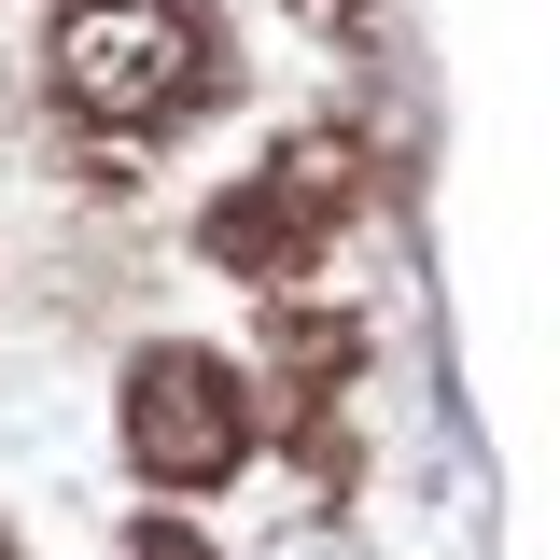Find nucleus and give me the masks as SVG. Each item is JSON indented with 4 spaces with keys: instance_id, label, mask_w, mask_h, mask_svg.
Here are the masks:
<instances>
[{
    "instance_id": "obj_4",
    "label": "nucleus",
    "mask_w": 560,
    "mask_h": 560,
    "mask_svg": "<svg viewBox=\"0 0 560 560\" xmlns=\"http://www.w3.org/2000/svg\"><path fill=\"white\" fill-rule=\"evenodd\" d=\"M350 364H364V323H337V308H308V294H280L267 308V378L294 393V407H323Z\"/></svg>"
},
{
    "instance_id": "obj_2",
    "label": "nucleus",
    "mask_w": 560,
    "mask_h": 560,
    "mask_svg": "<svg viewBox=\"0 0 560 560\" xmlns=\"http://www.w3.org/2000/svg\"><path fill=\"white\" fill-rule=\"evenodd\" d=\"M127 463L154 490H224L253 463V378L224 350H140L127 364Z\"/></svg>"
},
{
    "instance_id": "obj_5",
    "label": "nucleus",
    "mask_w": 560,
    "mask_h": 560,
    "mask_svg": "<svg viewBox=\"0 0 560 560\" xmlns=\"http://www.w3.org/2000/svg\"><path fill=\"white\" fill-rule=\"evenodd\" d=\"M267 183L308 210V224H350V210L378 197V168H364V140H350V127H294V140L267 154Z\"/></svg>"
},
{
    "instance_id": "obj_7",
    "label": "nucleus",
    "mask_w": 560,
    "mask_h": 560,
    "mask_svg": "<svg viewBox=\"0 0 560 560\" xmlns=\"http://www.w3.org/2000/svg\"><path fill=\"white\" fill-rule=\"evenodd\" d=\"M0 560H14V533H0Z\"/></svg>"
},
{
    "instance_id": "obj_3",
    "label": "nucleus",
    "mask_w": 560,
    "mask_h": 560,
    "mask_svg": "<svg viewBox=\"0 0 560 560\" xmlns=\"http://www.w3.org/2000/svg\"><path fill=\"white\" fill-rule=\"evenodd\" d=\"M323 238H337V224H308V210L280 197L267 168H253V183H224V197L197 210V253H210L224 280H267V308H280L308 267H323Z\"/></svg>"
},
{
    "instance_id": "obj_6",
    "label": "nucleus",
    "mask_w": 560,
    "mask_h": 560,
    "mask_svg": "<svg viewBox=\"0 0 560 560\" xmlns=\"http://www.w3.org/2000/svg\"><path fill=\"white\" fill-rule=\"evenodd\" d=\"M113 560H210V533H197V518H168V504H154V518H140V533H127Z\"/></svg>"
},
{
    "instance_id": "obj_1",
    "label": "nucleus",
    "mask_w": 560,
    "mask_h": 560,
    "mask_svg": "<svg viewBox=\"0 0 560 560\" xmlns=\"http://www.w3.org/2000/svg\"><path fill=\"white\" fill-rule=\"evenodd\" d=\"M43 84L98 140H168L224 98V14L210 0H57Z\"/></svg>"
}]
</instances>
